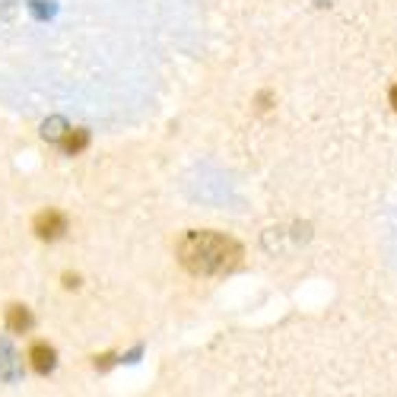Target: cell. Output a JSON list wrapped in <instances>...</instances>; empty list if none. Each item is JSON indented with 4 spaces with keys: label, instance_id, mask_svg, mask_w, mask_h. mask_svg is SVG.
<instances>
[{
    "label": "cell",
    "instance_id": "cell-1",
    "mask_svg": "<svg viewBox=\"0 0 397 397\" xmlns=\"http://www.w3.org/2000/svg\"><path fill=\"white\" fill-rule=\"evenodd\" d=\"M242 248L219 232H188L178 242V261L194 276H219L239 267Z\"/></svg>",
    "mask_w": 397,
    "mask_h": 397
},
{
    "label": "cell",
    "instance_id": "cell-2",
    "mask_svg": "<svg viewBox=\"0 0 397 397\" xmlns=\"http://www.w3.org/2000/svg\"><path fill=\"white\" fill-rule=\"evenodd\" d=\"M32 232L38 235L42 242H58V239L67 232V219H64V213H58V210H45V213L35 216Z\"/></svg>",
    "mask_w": 397,
    "mask_h": 397
},
{
    "label": "cell",
    "instance_id": "cell-3",
    "mask_svg": "<svg viewBox=\"0 0 397 397\" xmlns=\"http://www.w3.org/2000/svg\"><path fill=\"white\" fill-rule=\"evenodd\" d=\"M29 363H32V369L38 372V375H48V372H54V365H58V353H54L48 344H35L32 350H29Z\"/></svg>",
    "mask_w": 397,
    "mask_h": 397
},
{
    "label": "cell",
    "instance_id": "cell-4",
    "mask_svg": "<svg viewBox=\"0 0 397 397\" xmlns=\"http://www.w3.org/2000/svg\"><path fill=\"white\" fill-rule=\"evenodd\" d=\"M7 328L13 334H23V330L32 328V315H29L26 305H10L7 309Z\"/></svg>",
    "mask_w": 397,
    "mask_h": 397
},
{
    "label": "cell",
    "instance_id": "cell-5",
    "mask_svg": "<svg viewBox=\"0 0 397 397\" xmlns=\"http://www.w3.org/2000/svg\"><path fill=\"white\" fill-rule=\"evenodd\" d=\"M0 378H3V381H16V378H19L16 353L10 350L7 340H0Z\"/></svg>",
    "mask_w": 397,
    "mask_h": 397
},
{
    "label": "cell",
    "instance_id": "cell-6",
    "mask_svg": "<svg viewBox=\"0 0 397 397\" xmlns=\"http://www.w3.org/2000/svg\"><path fill=\"white\" fill-rule=\"evenodd\" d=\"M67 121H64L61 115H54V118H48V121L42 124V137L48 140V143H61L64 137H67Z\"/></svg>",
    "mask_w": 397,
    "mask_h": 397
},
{
    "label": "cell",
    "instance_id": "cell-7",
    "mask_svg": "<svg viewBox=\"0 0 397 397\" xmlns=\"http://www.w3.org/2000/svg\"><path fill=\"white\" fill-rule=\"evenodd\" d=\"M86 143H89V130H67V137L61 140L64 153H70V156H77L80 149H86Z\"/></svg>",
    "mask_w": 397,
    "mask_h": 397
},
{
    "label": "cell",
    "instance_id": "cell-8",
    "mask_svg": "<svg viewBox=\"0 0 397 397\" xmlns=\"http://www.w3.org/2000/svg\"><path fill=\"white\" fill-rule=\"evenodd\" d=\"M32 13L35 16H51V7H45V0H32Z\"/></svg>",
    "mask_w": 397,
    "mask_h": 397
},
{
    "label": "cell",
    "instance_id": "cell-9",
    "mask_svg": "<svg viewBox=\"0 0 397 397\" xmlns=\"http://www.w3.org/2000/svg\"><path fill=\"white\" fill-rule=\"evenodd\" d=\"M391 108H394V112H397V86L391 89Z\"/></svg>",
    "mask_w": 397,
    "mask_h": 397
}]
</instances>
